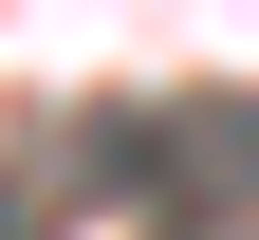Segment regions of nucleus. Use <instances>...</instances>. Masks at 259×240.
<instances>
[{"instance_id":"1","label":"nucleus","mask_w":259,"mask_h":240,"mask_svg":"<svg viewBox=\"0 0 259 240\" xmlns=\"http://www.w3.org/2000/svg\"><path fill=\"white\" fill-rule=\"evenodd\" d=\"M93 185H148V203L259 185V92H222V111H93Z\"/></svg>"},{"instance_id":"2","label":"nucleus","mask_w":259,"mask_h":240,"mask_svg":"<svg viewBox=\"0 0 259 240\" xmlns=\"http://www.w3.org/2000/svg\"><path fill=\"white\" fill-rule=\"evenodd\" d=\"M167 240H259V185H204V203H167Z\"/></svg>"}]
</instances>
